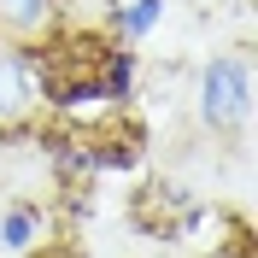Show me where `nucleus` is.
<instances>
[{"label": "nucleus", "instance_id": "1", "mask_svg": "<svg viewBox=\"0 0 258 258\" xmlns=\"http://www.w3.org/2000/svg\"><path fill=\"white\" fill-rule=\"evenodd\" d=\"M194 112L206 135H235L252 117V64L241 53H217V59L200 64V82H194Z\"/></svg>", "mask_w": 258, "mask_h": 258}, {"label": "nucleus", "instance_id": "2", "mask_svg": "<svg viewBox=\"0 0 258 258\" xmlns=\"http://www.w3.org/2000/svg\"><path fill=\"white\" fill-rule=\"evenodd\" d=\"M129 223L141 229L147 241H176V235H188V229L206 223V206H200L182 182H147V188L129 200Z\"/></svg>", "mask_w": 258, "mask_h": 258}, {"label": "nucleus", "instance_id": "3", "mask_svg": "<svg viewBox=\"0 0 258 258\" xmlns=\"http://www.w3.org/2000/svg\"><path fill=\"white\" fill-rule=\"evenodd\" d=\"M164 24V0H112V12H106V35L117 41H147V35Z\"/></svg>", "mask_w": 258, "mask_h": 258}, {"label": "nucleus", "instance_id": "4", "mask_svg": "<svg viewBox=\"0 0 258 258\" xmlns=\"http://www.w3.org/2000/svg\"><path fill=\"white\" fill-rule=\"evenodd\" d=\"M41 223H47V217H41L35 200L6 206V211H0V246H6V252H30V246L41 241Z\"/></svg>", "mask_w": 258, "mask_h": 258}, {"label": "nucleus", "instance_id": "5", "mask_svg": "<svg viewBox=\"0 0 258 258\" xmlns=\"http://www.w3.org/2000/svg\"><path fill=\"white\" fill-rule=\"evenodd\" d=\"M53 0H0V35H35L47 30Z\"/></svg>", "mask_w": 258, "mask_h": 258}]
</instances>
